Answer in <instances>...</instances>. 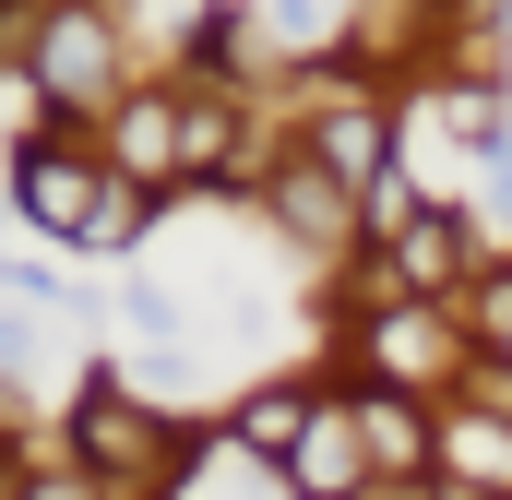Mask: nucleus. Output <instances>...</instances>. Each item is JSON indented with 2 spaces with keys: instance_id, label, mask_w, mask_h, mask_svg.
I'll list each match as a JSON object with an SVG mask.
<instances>
[{
  "instance_id": "423d86ee",
  "label": "nucleus",
  "mask_w": 512,
  "mask_h": 500,
  "mask_svg": "<svg viewBox=\"0 0 512 500\" xmlns=\"http://www.w3.org/2000/svg\"><path fill=\"white\" fill-rule=\"evenodd\" d=\"M382 262H393V286H405V298H453V310H465V286L489 274L477 203H465V191H429V203H417V227H405Z\"/></svg>"
},
{
  "instance_id": "9d476101",
  "label": "nucleus",
  "mask_w": 512,
  "mask_h": 500,
  "mask_svg": "<svg viewBox=\"0 0 512 500\" xmlns=\"http://www.w3.org/2000/svg\"><path fill=\"white\" fill-rule=\"evenodd\" d=\"M0 500H120V489H108V477H84L72 453L48 465V453H36V429L12 417V441H0Z\"/></svg>"
},
{
  "instance_id": "1a4fd4ad",
  "label": "nucleus",
  "mask_w": 512,
  "mask_h": 500,
  "mask_svg": "<svg viewBox=\"0 0 512 500\" xmlns=\"http://www.w3.org/2000/svg\"><path fill=\"white\" fill-rule=\"evenodd\" d=\"M358 441L382 489H441V405L429 393H358Z\"/></svg>"
},
{
  "instance_id": "f8f14e48",
  "label": "nucleus",
  "mask_w": 512,
  "mask_h": 500,
  "mask_svg": "<svg viewBox=\"0 0 512 500\" xmlns=\"http://www.w3.org/2000/svg\"><path fill=\"white\" fill-rule=\"evenodd\" d=\"M489 203H501V227H512V155H501V167H489Z\"/></svg>"
},
{
  "instance_id": "f257e3e1",
  "label": "nucleus",
  "mask_w": 512,
  "mask_h": 500,
  "mask_svg": "<svg viewBox=\"0 0 512 500\" xmlns=\"http://www.w3.org/2000/svg\"><path fill=\"white\" fill-rule=\"evenodd\" d=\"M322 370L358 381V393H429L453 405V381L477 358V322L453 298H322Z\"/></svg>"
},
{
  "instance_id": "6e6552de",
  "label": "nucleus",
  "mask_w": 512,
  "mask_h": 500,
  "mask_svg": "<svg viewBox=\"0 0 512 500\" xmlns=\"http://www.w3.org/2000/svg\"><path fill=\"white\" fill-rule=\"evenodd\" d=\"M322 405H334V370H322V358H310V370H274V381H239V393H227V441H239L251 465H286Z\"/></svg>"
},
{
  "instance_id": "7ed1b4c3",
  "label": "nucleus",
  "mask_w": 512,
  "mask_h": 500,
  "mask_svg": "<svg viewBox=\"0 0 512 500\" xmlns=\"http://www.w3.org/2000/svg\"><path fill=\"white\" fill-rule=\"evenodd\" d=\"M191 417H167V405H143L120 381V358H96V370L60 393V453L84 465V477H108L120 500H167L179 477H191Z\"/></svg>"
},
{
  "instance_id": "20e7f679",
  "label": "nucleus",
  "mask_w": 512,
  "mask_h": 500,
  "mask_svg": "<svg viewBox=\"0 0 512 500\" xmlns=\"http://www.w3.org/2000/svg\"><path fill=\"white\" fill-rule=\"evenodd\" d=\"M108 191H120V167H108L96 131H36V143H12V227H24L36 250L84 262L96 215H108Z\"/></svg>"
},
{
  "instance_id": "9b49d317",
  "label": "nucleus",
  "mask_w": 512,
  "mask_h": 500,
  "mask_svg": "<svg viewBox=\"0 0 512 500\" xmlns=\"http://www.w3.org/2000/svg\"><path fill=\"white\" fill-rule=\"evenodd\" d=\"M465 322H477V346H501V358H512V262H489V274L465 286Z\"/></svg>"
},
{
  "instance_id": "0eeeda50",
  "label": "nucleus",
  "mask_w": 512,
  "mask_h": 500,
  "mask_svg": "<svg viewBox=\"0 0 512 500\" xmlns=\"http://www.w3.org/2000/svg\"><path fill=\"white\" fill-rule=\"evenodd\" d=\"M96 143H108V167L143 179V191H167V203L191 191V120H179V84H131Z\"/></svg>"
},
{
  "instance_id": "f03ea898",
  "label": "nucleus",
  "mask_w": 512,
  "mask_h": 500,
  "mask_svg": "<svg viewBox=\"0 0 512 500\" xmlns=\"http://www.w3.org/2000/svg\"><path fill=\"white\" fill-rule=\"evenodd\" d=\"M0 60L48 96L60 131H108V108L131 96V24L108 0H36V12H0Z\"/></svg>"
},
{
  "instance_id": "39448f33",
  "label": "nucleus",
  "mask_w": 512,
  "mask_h": 500,
  "mask_svg": "<svg viewBox=\"0 0 512 500\" xmlns=\"http://www.w3.org/2000/svg\"><path fill=\"white\" fill-rule=\"evenodd\" d=\"M251 215H262V239H286L298 262H322V274H346L358 250H370V215H358V191L286 131L274 155H262V191H251Z\"/></svg>"
}]
</instances>
